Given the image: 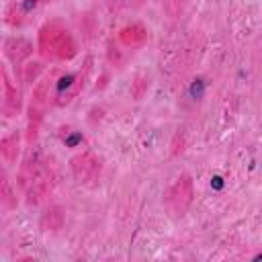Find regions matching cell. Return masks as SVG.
I'll use <instances>...</instances> for the list:
<instances>
[{"mask_svg":"<svg viewBox=\"0 0 262 262\" xmlns=\"http://www.w3.org/2000/svg\"><path fill=\"white\" fill-rule=\"evenodd\" d=\"M72 82H74V76H72V74H68V76H63V78H59V82H57V90L61 92V90H66V88H70V86H72Z\"/></svg>","mask_w":262,"mask_h":262,"instance_id":"7a4b0ae2","label":"cell"},{"mask_svg":"<svg viewBox=\"0 0 262 262\" xmlns=\"http://www.w3.org/2000/svg\"><path fill=\"white\" fill-rule=\"evenodd\" d=\"M254 260H262V254H256V256H254Z\"/></svg>","mask_w":262,"mask_h":262,"instance_id":"8992f818","label":"cell"},{"mask_svg":"<svg viewBox=\"0 0 262 262\" xmlns=\"http://www.w3.org/2000/svg\"><path fill=\"white\" fill-rule=\"evenodd\" d=\"M80 141H82V135H80V133H72L70 137H66V145H68V147H74V145H78Z\"/></svg>","mask_w":262,"mask_h":262,"instance_id":"3957f363","label":"cell"},{"mask_svg":"<svg viewBox=\"0 0 262 262\" xmlns=\"http://www.w3.org/2000/svg\"><path fill=\"white\" fill-rule=\"evenodd\" d=\"M35 4H37V0H25L23 8H25V10H31V8H35Z\"/></svg>","mask_w":262,"mask_h":262,"instance_id":"5b68a950","label":"cell"},{"mask_svg":"<svg viewBox=\"0 0 262 262\" xmlns=\"http://www.w3.org/2000/svg\"><path fill=\"white\" fill-rule=\"evenodd\" d=\"M211 186H213L215 190H221V188H223V178H221V176H213V178H211Z\"/></svg>","mask_w":262,"mask_h":262,"instance_id":"277c9868","label":"cell"},{"mask_svg":"<svg viewBox=\"0 0 262 262\" xmlns=\"http://www.w3.org/2000/svg\"><path fill=\"white\" fill-rule=\"evenodd\" d=\"M188 94H190L192 98H203V94H205V82H203L201 78H196V80L190 84Z\"/></svg>","mask_w":262,"mask_h":262,"instance_id":"6da1fadb","label":"cell"}]
</instances>
